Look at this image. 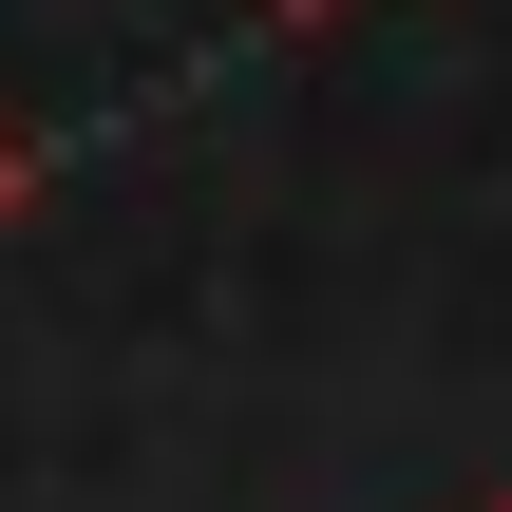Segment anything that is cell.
<instances>
[{"mask_svg":"<svg viewBox=\"0 0 512 512\" xmlns=\"http://www.w3.org/2000/svg\"><path fill=\"white\" fill-rule=\"evenodd\" d=\"M19 190H38V152H19V133H0V228H19Z\"/></svg>","mask_w":512,"mask_h":512,"instance_id":"6da1fadb","label":"cell"},{"mask_svg":"<svg viewBox=\"0 0 512 512\" xmlns=\"http://www.w3.org/2000/svg\"><path fill=\"white\" fill-rule=\"evenodd\" d=\"M247 19H342V0H247Z\"/></svg>","mask_w":512,"mask_h":512,"instance_id":"7a4b0ae2","label":"cell"},{"mask_svg":"<svg viewBox=\"0 0 512 512\" xmlns=\"http://www.w3.org/2000/svg\"><path fill=\"white\" fill-rule=\"evenodd\" d=\"M475 512H512V494H475Z\"/></svg>","mask_w":512,"mask_h":512,"instance_id":"3957f363","label":"cell"}]
</instances>
